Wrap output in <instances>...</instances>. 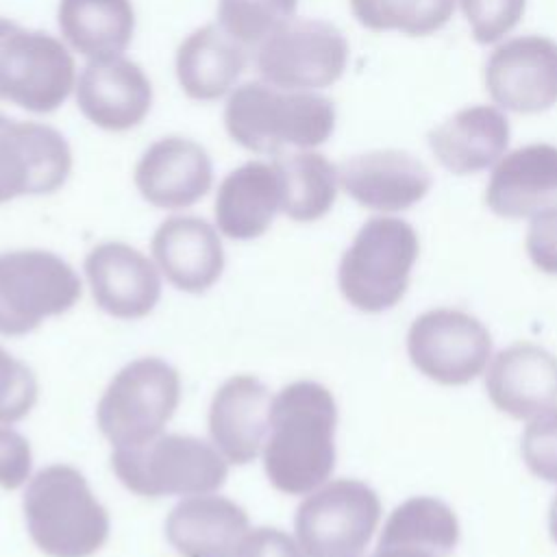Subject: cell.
Wrapping results in <instances>:
<instances>
[{
    "label": "cell",
    "mask_w": 557,
    "mask_h": 557,
    "mask_svg": "<svg viewBox=\"0 0 557 557\" xmlns=\"http://www.w3.org/2000/svg\"><path fill=\"white\" fill-rule=\"evenodd\" d=\"M222 120L231 141L244 150L278 157L329 141L337 111L333 100L318 91L281 89L259 78L226 96Z\"/></svg>",
    "instance_id": "2"
},
{
    "label": "cell",
    "mask_w": 557,
    "mask_h": 557,
    "mask_svg": "<svg viewBox=\"0 0 557 557\" xmlns=\"http://www.w3.org/2000/svg\"><path fill=\"white\" fill-rule=\"evenodd\" d=\"M281 178V211L294 222L324 218L339 189V170L315 150H294L272 159Z\"/></svg>",
    "instance_id": "27"
},
{
    "label": "cell",
    "mask_w": 557,
    "mask_h": 557,
    "mask_svg": "<svg viewBox=\"0 0 557 557\" xmlns=\"http://www.w3.org/2000/svg\"><path fill=\"white\" fill-rule=\"evenodd\" d=\"M76 78V61L63 39L0 15V100L46 115L65 104Z\"/></svg>",
    "instance_id": "6"
},
{
    "label": "cell",
    "mask_w": 557,
    "mask_h": 557,
    "mask_svg": "<svg viewBox=\"0 0 557 557\" xmlns=\"http://www.w3.org/2000/svg\"><path fill=\"white\" fill-rule=\"evenodd\" d=\"M133 181L146 202L159 209H187L213 185V161L202 144L185 135H163L139 157Z\"/></svg>",
    "instance_id": "15"
},
{
    "label": "cell",
    "mask_w": 557,
    "mask_h": 557,
    "mask_svg": "<svg viewBox=\"0 0 557 557\" xmlns=\"http://www.w3.org/2000/svg\"><path fill=\"white\" fill-rule=\"evenodd\" d=\"M85 274L96 305L113 318L148 315L161 296L154 263L124 242H102L85 257Z\"/></svg>",
    "instance_id": "16"
},
{
    "label": "cell",
    "mask_w": 557,
    "mask_h": 557,
    "mask_svg": "<svg viewBox=\"0 0 557 557\" xmlns=\"http://www.w3.org/2000/svg\"><path fill=\"white\" fill-rule=\"evenodd\" d=\"M492 100L513 113H542L557 104V41L522 35L500 44L485 63Z\"/></svg>",
    "instance_id": "13"
},
{
    "label": "cell",
    "mask_w": 557,
    "mask_h": 557,
    "mask_svg": "<svg viewBox=\"0 0 557 557\" xmlns=\"http://www.w3.org/2000/svg\"><path fill=\"white\" fill-rule=\"evenodd\" d=\"M246 70V48L218 22L191 30L176 48L174 74L181 91L196 102L228 96Z\"/></svg>",
    "instance_id": "23"
},
{
    "label": "cell",
    "mask_w": 557,
    "mask_h": 557,
    "mask_svg": "<svg viewBox=\"0 0 557 557\" xmlns=\"http://www.w3.org/2000/svg\"><path fill=\"white\" fill-rule=\"evenodd\" d=\"M152 257L181 292H207L224 270V248L213 224L198 215L165 218L152 235Z\"/></svg>",
    "instance_id": "19"
},
{
    "label": "cell",
    "mask_w": 557,
    "mask_h": 557,
    "mask_svg": "<svg viewBox=\"0 0 557 557\" xmlns=\"http://www.w3.org/2000/svg\"><path fill=\"white\" fill-rule=\"evenodd\" d=\"M418 252V235L409 222L385 215L370 218L339 261L342 296L366 313L392 309L409 287Z\"/></svg>",
    "instance_id": "4"
},
{
    "label": "cell",
    "mask_w": 557,
    "mask_h": 557,
    "mask_svg": "<svg viewBox=\"0 0 557 557\" xmlns=\"http://www.w3.org/2000/svg\"><path fill=\"white\" fill-rule=\"evenodd\" d=\"M548 527H550V537H553V540H555V544H557V494H555V498H553V503H550Z\"/></svg>",
    "instance_id": "38"
},
{
    "label": "cell",
    "mask_w": 557,
    "mask_h": 557,
    "mask_svg": "<svg viewBox=\"0 0 557 557\" xmlns=\"http://www.w3.org/2000/svg\"><path fill=\"white\" fill-rule=\"evenodd\" d=\"M457 0H348L352 17L368 30H400L426 37L448 24Z\"/></svg>",
    "instance_id": "29"
},
{
    "label": "cell",
    "mask_w": 557,
    "mask_h": 557,
    "mask_svg": "<svg viewBox=\"0 0 557 557\" xmlns=\"http://www.w3.org/2000/svg\"><path fill=\"white\" fill-rule=\"evenodd\" d=\"M248 513L224 496L194 494L165 518V537L183 557H235Z\"/></svg>",
    "instance_id": "24"
},
{
    "label": "cell",
    "mask_w": 557,
    "mask_h": 557,
    "mask_svg": "<svg viewBox=\"0 0 557 557\" xmlns=\"http://www.w3.org/2000/svg\"><path fill=\"white\" fill-rule=\"evenodd\" d=\"M74 98L89 124L124 133L148 117L154 94L144 67L122 54L87 61L78 72Z\"/></svg>",
    "instance_id": "14"
},
{
    "label": "cell",
    "mask_w": 557,
    "mask_h": 557,
    "mask_svg": "<svg viewBox=\"0 0 557 557\" xmlns=\"http://www.w3.org/2000/svg\"><path fill=\"white\" fill-rule=\"evenodd\" d=\"M298 0H218L215 22L244 48H257L296 17Z\"/></svg>",
    "instance_id": "30"
},
{
    "label": "cell",
    "mask_w": 557,
    "mask_h": 557,
    "mask_svg": "<svg viewBox=\"0 0 557 557\" xmlns=\"http://www.w3.org/2000/svg\"><path fill=\"white\" fill-rule=\"evenodd\" d=\"M527 252L537 270L557 274V207L544 209L531 218Z\"/></svg>",
    "instance_id": "34"
},
{
    "label": "cell",
    "mask_w": 557,
    "mask_h": 557,
    "mask_svg": "<svg viewBox=\"0 0 557 557\" xmlns=\"http://www.w3.org/2000/svg\"><path fill=\"white\" fill-rule=\"evenodd\" d=\"M37 392L33 370L0 346V424H13L28 416Z\"/></svg>",
    "instance_id": "32"
},
{
    "label": "cell",
    "mask_w": 557,
    "mask_h": 557,
    "mask_svg": "<svg viewBox=\"0 0 557 557\" xmlns=\"http://www.w3.org/2000/svg\"><path fill=\"white\" fill-rule=\"evenodd\" d=\"M381 520L376 492L357 479H335L296 509L298 546L307 557H361Z\"/></svg>",
    "instance_id": "9"
},
{
    "label": "cell",
    "mask_w": 557,
    "mask_h": 557,
    "mask_svg": "<svg viewBox=\"0 0 557 557\" xmlns=\"http://www.w3.org/2000/svg\"><path fill=\"white\" fill-rule=\"evenodd\" d=\"M485 389L498 411L516 420L537 416L557 403V357L531 342L513 344L494 357Z\"/></svg>",
    "instance_id": "21"
},
{
    "label": "cell",
    "mask_w": 557,
    "mask_h": 557,
    "mask_svg": "<svg viewBox=\"0 0 557 557\" xmlns=\"http://www.w3.org/2000/svg\"><path fill=\"white\" fill-rule=\"evenodd\" d=\"M509 120L492 104L463 107L429 133L435 159L453 174H474L507 150Z\"/></svg>",
    "instance_id": "25"
},
{
    "label": "cell",
    "mask_w": 557,
    "mask_h": 557,
    "mask_svg": "<svg viewBox=\"0 0 557 557\" xmlns=\"http://www.w3.org/2000/svg\"><path fill=\"white\" fill-rule=\"evenodd\" d=\"M22 507L33 542L50 557H91L109 537L107 509L67 463L39 470L26 485Z\"/></svg>",
    "instance_id": "3"
},
{
    "label": "cell",
    "mask_w": 557,
    "mask_h": 557,
    "mask_svg": "<svg viewBox=\"0 0 557 557\" xmlns=\"http://www.w3.org/2000/svg\"><path fill=\"white\" fill-rule=\"evenodd\" d=\"M426 165L405 150H370L346 159L339 168L342 189L372 211H405L431 189Z\"/></svg>",
    "instance_id": "17"
},
{
    "label": "cell",
    "mask_w": 557,
    "mask_h": 557,
    "mask_svg": "<svg viewBox=\"0 0 557 557\" xmlns=\"http://www.w3.org/2000/svg\"><path fill=\"white\" fill-rule=\"evenodd\" d=\"M235 557H305V553L285 531L257 527L244 535Z\"/></svg>",
    "instance_id": "36"
},
{
    "label": "cell",
    "mask_w": 557,
    "mask_h": 557,
    "mask_svg": "<svg viewBox=\"0 0 557 557\" xmlns=\"http://www.w3.org/2000/svg\"><path fill=\"white\" fill-rule=\"evenodd\" d=\"M70 141L50 124L0 111V205L59 191L72 174Z\"/></svg>",
    "instance_id": "12"
},
{
    "label": "cell",
    "mask_w": 557,
    "mask_h": 557,
    "mask_svg": "<svg viewBox=\"0 0 557 557\" xmlns=\"http://www.w3.org/2000/svg\"><path fill=\"white\" fill-rule=\"evenodd\" d=\"M370 557H437L422 548L411 546H376V550Z\"/></svg>",
    "instance_id": "37"
},
{
    "label": "cell",
    "mask_w": 557,
    "mask_h": 557,
    "mask_svg": "<svg viewBox=\"0 0 557 557\" xmlns=\"http://www.w3.org/2000/svg\"><path fill=\"white\" fill-rule=\"evenodd\" d=\"M33 468L30 444L9 426H0V487L17 490Z\"/></svg>",
    "instance_id": "35"
},
{
    "label": "cell",
    "mask_w": 557,
    "mask_h": 557,
    "mask_svg": "<svg viewBox=\"0 0 557 557\" xmlns=\"http://www.w3.org/2000/svg\"><path fill=\"white\" fill-rule=\"evenodd\" d=\"M81 278L59 255L22 248L0 255V335L35 331L46 318L61 315L81 298Z\"/></svg>",
    "instance_id": "8"
},
{
    "label": "cell",
    "mask_w": 557,
    "mask_h": 557,
    "mask_svg": "<svg viewBox=\"0 0 557 557\" xmlns=\"http://www.w3.org/2000/svg\"><path fill=\"white\" fill-rule=\"evenodd\" d=\"M411 363L440 385H466L487 366L492 337L481 320L459 309H431L407 333Z\"/></svg>",
    "instance_id": "11"
},
{
    "label": "cell",
    "mask_w": 557,
    "mask_h": 557,
    "mask_svg": "<svg viewBox=\"0 0 557 557\" xmlns=\"http://www.w3.org/2000/svg\"><path fill=\"white\" fill-rule=\"evenodd\" d=\"M457 542L459 522L455 511L433 496H413L400 503L379 537V546H411L437 557L450 555Z\"/></svg>",
    "instance_id": "28"
},
{
    "label": "cell",
    "mask_w": 557,
    "mask_h": 557,
    "mask_svg": "<svg viewBox=\"0 0 557 557\" xmlns=\"http://www.w3.org/2000/svg\"><path fill=\"white\" fill-rule=\"evenodd\" d=\"M111 468L126 490L148 498L209 494L222 487L228 474L215 446L181 433L120 446L111 455Z\"/></svg>",
    "instance_id": "5"
},
{
    "label": "cell",
    "mask_w": 557,
    "mask_h": 557,
    "mask_svg": "<svg viewBox=\"0 0 557 557\" xmlns=\"http://www.w3.org/2000/svg\"><path fill=\"white\" fill-rule=\"evenodd\" d=\"M181 400L178 372L157 357L126 363L107 385L96 420L115 446H137L161 435Z\"/></svg>",
    "instance_id": "7"
},
{
    "label": "cell",
    "mask_w": 557,
    "mask_h": 557,
    "mask_svg": "<svg viewBox=\"0 0 557 557\" xmlns=\"http://www.w3.org/2000/svg\"><path fill=\"white\" fill-rule=\"evenodd\" d=\"M344 33L324 20L294 17L257 46L261 81L296 91H318L337 83L348 65Z\"/></svg>",
    "instance_id": "10"
},
{
    "label": "cell",
    "mask_w": 557,
    "mask_h": 557,
    "mask_svg": "<svg viewBox=\"0 0 557 557\" xmlns=\"http://www.w3.org/2000/svg\"><path fill=\"white\" fill-rule=\"evenodd\" d=\"M281 211V178L274 161L250 159L218 185L213 215L218 231L231 239L261 237Z\"/></svg>",
    "instance_id": "22"
},
{
    "label": "cell",
    "mask_w": 557,
    "mask_h": 557,
    "mask_svg": "<svg viewBox=\"0 0 557 557\" xmlns=\"http://www.w3.org/2000/svg\"><path fill=\"white\" fill-rule=\"evenodd\" d=\"M337 405L315 381L285 385L270 409V433L263 444V470L272 487L305 496L320 487L335 468Z\"/></svg>",
    "instance_id": "1"
},
{
    "label": "cell",
    "mask_w": 557,
    "mask_h": 557,
    "mask_svg": "<svg viewBox=\"0 0 557 557\" xmlns=\"http://www.w3.org/2000/svg\"><path fill=\"white\" fill-rule=\"evenodd\" d=\"M485 205L511 220L557 207V146L540 141L503 154L492 170Z\"/></svg>",
    "instance_id": "20"
},
{
    "label": "cell",
    "mask_w": 557,
    "mask_h": 557,
    "mask_svg": "<svg viewBox=\"0 0 557 557\" xmlns=\"http://www.w3.org/2000/svg\"><path fill=\"white\" fill-rule=\"evenodd\" d=\"M272 398L252 374L226 379L209 407V435L222 457L235 466L252 461L270 431Z\"/></svg>",
    "instance_id": "18"
},
{
    "label": "cell",
    "mask_w": 557,
    "mask_h": 557,
    "mask_svg": "<svg viewBox=\"0 0 557 557\" xmlns=\"http://www.w3.org/2000/svg\"><path fill=\"white\" fill-rule=\"evenodd\" d=\"M520 450L527 468L535 476L557 483V405L540 411L527 424Z\"/></svg>",
    "instance_id": "33"
},
{
    "label": "cell",
    "mask_w": 557,
    "mask_h": 557,
    "mask_svg": "<svg viewBox=\"0 0 557 557\" xmlns=\"http://www.w3.org/2000/svg\"><path fill=\"white\" fill-rule=\"evenodd\" d=\"M133 0H59L57 26L72 52L87 61L122 57L135 35Z\"/></svg>",
    "instance_id": "26"
},
{
    "label": "cell",
    "mask_w": 557,
    "mask_h": 557,
    "mask_svg": "<svg viewBox=\"0 0 557 557\" xmlns=\"http://www.w3.org/2000/svg\"><path fill=\"white\" fill-rule=\"evenodd\" d=\"M476 44H494L522 20L527 0H459Z\"/></svg>",
    "instance_id": "31"
}]
</instances>
